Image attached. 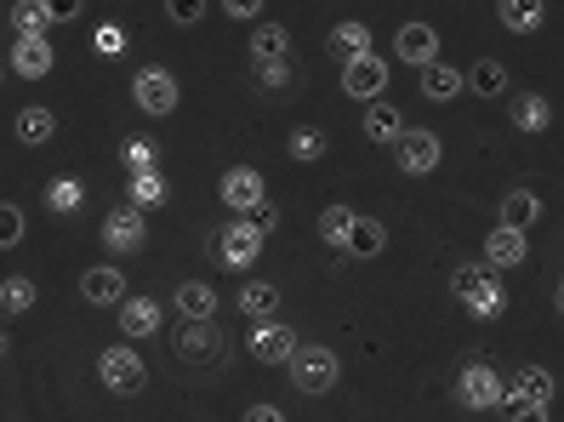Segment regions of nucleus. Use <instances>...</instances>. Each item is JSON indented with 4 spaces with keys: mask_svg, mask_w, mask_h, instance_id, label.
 Wrapping results in <instances>:
<instances>
[{
    "mask_svg": "<svg viewBox=\"0 0 564 422\" xmlns=\"http://www.w3.org/2000/svg\"><path fill=\"white\" fill-rule=\"evenodd\" d=\"M451 297L468 309L474 320H502L508 314V291H502V280H496L490 263H462L451 274Z\"/></svg>",
    "mask_w": 564,
    "mask_h": 422,
    "instance_id": "f257e3e1",
    "label": "nucleus"
},
{
    "mask_svg": "<svg viewBox=\"0 0 564 422\" xmlns=\"http://www.w3.org/2000/svg\"><path fill=\"white\" fill-rule=\"evenodd\" d=\"M172 348H177V366H194V371H223L228 366V337H223L217 320H183Z\"/></svg>",
    "mask_w": 564,
    "mask_h": 422,
    "instance_id": "f03ea898",
    "label": "nucleus"
},
{
    "mask_svg": "<svg viewBox=\"0 0 564 422\" xmlns=\"http://www.w3.org/2000/svg\"><path fill=\"white\" fill-rule=\"evenodd\" d=\"M291 382H296V394H330V388L343 382V360H337V348L330 343H296L291 354Z\"/></svg>",
    "mask_w": 564,
    "mask_h": 422,
    "instance_id": "7ed1b4c3",
    "label": "nucleus"
},
{
    "mask_svg": "<svg viewBox=\"0 0 564 422\" xmlns=\"http://www.w3.org/2000/svg\"><path fill=\"white\" fill-rule=\"evenodd\" d=\"M97 377H104V394H120V400H131V394H143L149 366H143V354H138V348L115 343V348H104V354H97Z\"/></svg>",
    "mask_w": 564,
    "mask_h": 422,
    "instance_id": "20e7f679",
    "label": "nucleus"
},
{
    "mask_svg": "<svg viewBox=\"0 0 564 422\" xmlns=\"http://www.w3.org/2000/svg\"><path fill=\"white\" fill-rule=\"evenodd\" d=\"M131 104H138L143 115H172V109L183 104L177 75H172V69H160V63H143V69L131 75Z\"/></svg>",
    "mask_w": 564,
    "mask_h": 422,
    "instance_id": "39448f33",
    "label": "nucleus"
},
{
    "mask_svg": "<svg viewBox=\"0 0 564 422\" xmlns=\"http://www.w3.org/2000/svg\"><path fill=\"white\" fill-rule=\"evenodd\" d=\"M262 240H269V235H257L246 217H235V223H223V229H217L212 251H217V263H223L228 274H240V269H251L257 257H262Z\"/></svg>",
    "mask_w": 564,
    "mask_h": 422,
    "instance_id": "423d86ee",
    "label": "nucleus"
},
{
    "mask_svg": "<svg viewBox=\"0 0 564 422\" xmlns=\"http://www.w3.org/2000/svg\"><path fill=\"white\" fill-rule=\"evenodd\" d=\"M456 400L468 411H496V405H508V382H502L496 366L474 360V366H462V377H456Z\"/></svg>",
    "mask_w": 564,
    "mask_h": 422,
    "instance_id": "0eeeda50",
    "label": "nucleus"
},
{
    "mask_svg": "<svg viewBox=\"0 0 564 422\" xmlns=\"http://www.w3.org/2000/svg\"><path fill=\"white\" fill-rule=\"evenodd\" d=\"M440 154H445V143L427 126H405L400 143H393V166L405 177H427V172H440Z\"/></svg>",
    "mask_w": 564,
    "mask_h": 422,
    "instance_id": "6e6552de",
    "label": "nucleus"
},
{
    "mask_svg": "<svg viewBox=\"0 0 564 422\" xmlns=\"http://www.w3.org/2000/svg\"><path fill=\"white\" fill-rule=\"evenodd\" d=\"M388 57L382 52H359V57H343V91L359 97V104H377V97L388 91Z\"/></svg>",
    "mask_w": 564,
    "mask_h": 422,
    "instance_id": "1a4fd4ad",
    "label": "nucleus"
},
{
    "mask_svg": "<svg viewBox=\"0 0 564 422\" xmlns=\"http://www.w3.org/2000/svg\"><path fill=\"white\" fill-rule=\"evenodd\" d=\"M104 246L115 251V257H131V251H143L149 246V212H138V206H120V212H104Z\"/></svg>",
    "mask_w": 564,
    "mask_h": 422,
    "instance_id": "9d476101",
    "label": "nucleus"
},
{
    "mask_svg": "<svg viewBox=\"0 0 564 422\" xmlns=\"http://www.w3.org/2000/svg\"><path fill=\"white\" fill-rule=\"evenodd\" d=\"M296 343H303V337H296L285 320H262V326H251V337H246V348H251L257 366H291Z\"/></svg>",
    "mask_w": 564,
    "mask_h": 422,
    "instance_id": "9b49d317",
    "label": "nucleus"
},
{
    "mask_svg": "<svg viewBox=\"0 0 564 422\" xmlns=\"http://www.w3.org/2000/svg\"><path fill=\"white\" fill-rule=\"evenodd\" d=\"M217 201L228 206V212H251V206H262L269 201V188H262V172L257 166H228L223 172V183H217Z\"/></svg>",
    "mask_w": 564,
    "mask_h": 422,
    "instance_id": "f8f14e48",
    "label": "nucleus"
},
{
    "mask_svg": "<svg viewBox=\"0 0 564 422\" xmlns=\"http://www.w3.org/2000/svg\"><path fill=\"white\" fill-rule=\"evenodd\" d=\"M393 57L411 63V69L440 63V29L434 23H400V35H393Z\"/></svg>",
    "mask_w": 564,
    "mask_h": 422,
    "instance_id": "ddd939ff",
    "label": "nucleus"
},
{
    "mask_svg": "<svg viewBox=\"0 0 564 422\" xmlns=\"http://www.w3.org/2000/svg\"><path fill=\"white\" fill-rule=\"evenodd\" d=\"M485 263H490V269H524V263H530V240H524V229H508V223H496V229L485 235Z\"/></svg>",
    "mask_w": 564,
    "mask_h": 422,
    "instance_id": "4468645a",
    "label": "nucleus"
},
{
    "mask_svg": "<svg viewBox=\"0 0 564 422\" xmlns=\"http://www.w3.org/2000/svg\"><path fill=\"white\" fill-rule=\"evenodd\" d=\"M553 394H558V382L547 366H519L508 382V405H553Z\"/></svg>",
    "mask_w": 564,
    "mask_h": 422,
    "instance_id": "2eb2a0df",
    "label": "nucleus"
},
{
    "mask_svg": "<svg viewBox=\"0 0 564 422\" xmlns=\"http://www.w3.org/2000/svg\"><path fill=\"white\" fill-rule=\"evenodd\" d=\"M80 297H86L91 309H120L131 291H126V274H120V269H104V263H97V269L80 274Z\"/></svg>",
    "mask_w": 564,
    "mask_h": 422,
    "instance_id": "dca6fc26",
    "label": "nucleus"
},
{
    "mask_svg": "<svg viewBox=\"0 0 564 422\" xmlns=\"http://www.w3.org/2000/svg\"><path fill=\"white\" fill-rule=\"evenodd\" d=\"M115 314H120V337H126V343H138V337H154V332H160L165 303H154V297H126Z\"/></svg>",
    "mask_w": 564,
    "mask_h": 422,
    "instance_id": "f3484780",
    "label": "nucleus"
},
{
    "mask_svg": "<svg viewBox=\"0 0 564 422\" xmlns=\"http://www.w3.org/2000/svg\"><path fill=\"white\" fill-rule=\"evenodd\" d=\"M7 29H12V41H46L57 23H52V12H46V0H12Z\"/></svg>",
    "mask_w": 564,
    "mask_h": 422,
    "instance_id": "a211bd4d",
    "label": "nucleus"
},
{
    "mask_svg": "<svg viewBox=\"0 0 564 422\" xmlns=\"http://www.w3.org/2000/svg\"><path fill=\"white\" fill-rule=\"evenodd\" d=\"M359 132L365 138H371V143H400V132H405V115L400 109H393V104H382V97H377V104H365V120H359Z\"/></svg>",
    "mask_w": 564,
    "mask_h": 422,
    "instance_id": "6ab92c4d",
    "label": "nucleus"
},
{
    "mask_svg": "<svg viewBox=\"0 0 564 422\" xmlns=\"http://www.w3.org/2000/svg\"><path fill=\"white\" fill-rule=\"evenodd\" d=\"M240 320H251V326H262V320H280V285H274V280L240 285Z\"/></svg>",
    "mask_w": 564,
    "mask_h": 422,
    "instance_id": "aec40b11",
    "label": "nucleus"
},
{
    "mask_svg": "<svg viewBox=\"0 0 564 422\" xmlns=\"http://www.w3.org/2000/svg\"><path fill=\"white\" fill-rule=\"evenodd\" d=\"M553 126V104L542 91H519L513 97V132H524V138H542Z\"/></svg>",
    "mask_w": 564,
    "mask_h": 422,
    "instance_id": "412c9836",
    "label": "nucleus"
},
{
    "mask_svg": "<svg viewBox=\"0 0 564 422\" xmlns=\"http://www.w3.org/2000/svg\"><path fill=\"white\" fill-rule=\"evenodd\" d=\"M52 41H12V75L18 80H46L52 75Z\"/></svg>",
    "mask_w": 564,
    "mask_h": 422,
    "instance_id": "4be33fe9",
    "label": "nucleus"
},
{
    "mask_svg": "<svg viewBox=\"0 0 564 422\" xmlns=\"http://www.w3.org/2000/svg\"><path fill=\"white\" fill-rule=\"evenodd\" d=\"M496 18H502L508 35H536L547 18V0H496Z\"/></svg>",
    "mask_w": 564,
    "mask_h": 422,
    "instance_id": "5701e85b",
    "label": "nucleus"
},
{
    "mask_svg": "<svg viewBox=\"0 0 564 422\" xmlns=\"http://www.w3.org/2000/svg\"><path fill=\"white\" fill-rule=\"evenodd\" d=\"M172 309H177L183 320H217V291H212L206 280H183V285L172 291Z\"/></svg>",
    "mask_w": 564,
    "mask_h": 422,
    "instance_id": "b1692460",
    "label": "nucleus"
},
{
    "mask_svg": "<svg viewBox=\"0 0 564 422\" xmlns=\"http://www.w3.org/2000/svg\"><path fill=\"white\" fill-rule=\"evenodd\" d=\"M12 132H18V143L41 149V143H52V138H57V115H52L46 104H29V109L12 120Z\"/></svg>",
    "mask_w": 564,
    "mask_h": 422,
    "instance_id": "393cba45",
    "label": "nucleus"
},
{
    "mask_svg": "<svg viewBox=\"0 0 564 422\" xmlns=\"http://www.w3.org/2000/svg\"><path fill=\"white\" fill-rule=\"evenodd\" d=\"M165 177H160V166H143V172H131L126 177V201L138 206V212H154V206H165Z\"/></svg>",
    "mask_w": 564,
    "mask_h": 422,
    "instance_id": "a878e982",
    "label": "nucleus"
},
{
    "mask_svg": "<svg viewBox=\"0 0 564 422\" xmlns=\"http://www.w3.org/2000/svg\"><path fill=\"white\" fill-rule=\"evenodd\" d=\"M468 91V80H462V69H451V63H427L422 69V97L427 104H451V97Z\"/></svg>",
    "mask_w": 564,
    "mask_h": 422,
    "instance_id": "bb28decb",
    "label": "nucleus"
},
{
    "mask_svg": "<svg viewBox=\"0 0 564 422\" xmlns=\"http://www.w3.org/2000/svg\"><path fill=\"white\" fill-rule=\"evenodd\" d=\"M291 57V29L285 23H257L251 29V63H280Z\"/></svg>",
    "mask_w": 564,
    "mask_h": 422,
    "instance_id": "cd10ccee",
    "label": "nucleus"
},
{
    "mask_svg": "<svg viewBox=\"0 0 564 422\" xmlns=\"http://www.w3.org/2000/svg\"><path fill=\"white\" fill-rule=\"evenodd\" d=\"M285 154H291V166H319V160L330 154V138L319 132V126H296L291 143H285Z\"/></svg>",
    "mask_w": 564,
    "mask_h": 422,
    "instance_id": "c85d7f7f",
    "label": "nucleus"
},
{
    "mask_svg": "<svg viewBox=\"0 0 564 422\" xmlns=\"http://www.w3.org/2000/svg\"><path fill=\"white\" fill-rule=\"evenodd\" d=\"M462 80H468L474 97H502L508 91V69H502V57H479L474 69H462Z\"/></svg>",
    "mask_w": 564,
    "mask_h": 422,
    "instance_id": "c756f323",
    "label": "nucleus"
},
{
    "mask_svg": "<svg viewBox=\"0 0 564 422\" xmlns=\"http://www.w3.org/2000/svg\"><path fill=\"white\" fill-rule=\"evenodd\" d=\"M536 217H542V194L536 188H508L502 194V223L508 229H530Z\"/></svg>",
    "mask_w": 564,
    "mask_h": 422,
    "instance_id": "7c9ffc66",
    "label": "nucleus"
},
{
    "mask_svg": "<svg viewBox=\"0 0 564 422\" xmlns=\"http://www.w3.org/2000/svg\"><path fill=\"white\" fill-rule=\"evenodd\" d=\"M382 246H388V229L377 217H354V229H348V257H382Z\"/></svg>",
    "mask_w": 564,
    "mask_h": 422,
    "instance_id": "2f4dec72",
    "label": "nucleus"
},
{
    "mask_svg": "<svg viewBox=\"0 0 564 422\" xmlns=\"http://www.w3.org/2000/svg\"><path fill=\"white\" fill-rule=\"evenodd\" d=\"M330 52H337V57L377 52V35H371V29H365L359 18H348V23H337V29H330Z\"/></svg>",
    "mask_w": 564,
    "mask_h": 422,
    "instance_id": "473e14b6",
    "label": "nucleus"
},
{
    "mask_svg": "<svg viewBox=\"0 0 564 422\" xmlns=\"http://www.w3.org/2000/svg\"><path fill=\"white\" fill-rule=\"evenodd\" d=\"M46 206H52V217H75L86 206V183L80 177H52L46 183Z\"/></svg>",
    "mask_w": 564,
    "mask_h": 422,
    "instance_id": "72a5a7b5",
    "label": "nucleus"
},
{
    "mask_svg": "<svg viewBox=\"0 0 564 422\" xmlns=\"http://www.w3.org/2000/svg\"><path fill=\"white\" fill-rule=\"evenodd\" d=\"M35 297H41V291H35V280H29V274H12V280H0V314H29V309H35Z\"/></svg>",
    "mask_w": 564,
    "mask_h": 422,
    "instance_id": "f704fd0d",
    "label": "nucleus"
},
{
    "mask_svg": "<svg viewBox=\"0 0 564 422\" xmlns=\"http://www.w3.org/2000/svg\"><path fill=\"white\" fill-rule=\"evenodd\" d=\"M354 217H359V212H348V206H325L314 229H319L325 246H337V251H343V246H348V229H354Z\"/></svg>",
    "mask_w": 564,
    "mask_h": 422,
    "instance_id": "c9c22d12",
    "label": "nucleus"
},
{
    "mask_svg": "<svg viewBox=\"0 0 564 422\" xmlns=\"http://www.w3.org/2000/svg\"><path fill=\"white\" fill-rule=\"evenodd\" d=\"M257 86H262V91H291V86H296L291 57H280V63H257Z\"/></svg>",
    "mask_w": 564,
    "mask_h": 422,
    "instance_id": "e433bc0d",
    "label": "nucleus"
},
{
    "mask_svg": "<svg viewBox=\"0 0 564 422\" xmlns=\"http://www.w3.org/2000/svg\"><path fill=\"white\" fill-rule=\"evenodd\" d=\"M23 235H29V217H23L12 201H0V251H12Z\"/></svg>",
    "mask_w": 564,
    "mask_h": 422,
    "instance_id": "4c0bfd02",
    "label": "nucleus"
},
{
    "mask_svg": "<svg viewBox=\"0 0 564 422\" xmlns=\"http://www.w3.org/2000/svg\"><path fill=\"white\" fill-rule=\"evenodd\" d=\"M120 160L131 172H143V166H154L160 160V149H154V138H131V143H120Z\"/></svg>",
    "mask_w": 564,
    "mask_h": 422,
    "instance_id": "58836bf2",
    "label": "nucleus"
},
{
    "mask_svg": "<svg viewBox=\"0 0 564 422\" xmlns=\"http://www.w3.org/2000/svg\"><path fill=\"white\" fill-rule=\"evenodd\" d=\"M165 18H172L177 29H194L206 18V0H165Z\"/></svg>",
    "mask_w": 564,
    "mask_h": 422,
    "instance_id": "ea45409f",
    "label": "nucleus"
},
{
    "mask_svg": "<svg viewBox=\"0 0 564 422\" xmlns=\"http://www.w3.org/2000/svg\"><path fill=\"white\" fill-rule=\"evenodd\" d=\"M91 46L104 52V57H120V52H126V29H120V23H104V29L91 35Z\"/></svg>",
    "mask_w": 564,
    "mask_h": 422,
    "instance_id": "a19ab883",
    "label": "nucleus"
},
{
    "mask_svg": "<svg viewBox=\"0 0 564 422\" xmlns=\"http://www.w3.org/2000/svg\"><path fill=\"white\" fill-rule=\"evenodd\" d=\"M246 223H251L257 235H274V229H280V212H274L269 201H262V206H251V212H246Z\"/></svg>",
    "mask_w": 564,
    "mask_h": 422,
    "instance_id": "79ce46f5",
    "label": "nucleus"
},
{
    "mask_svg": "<svg viewBox=\"0 0 564 422\" xmlns=\"http://www.w3.org/2000/svg\"><path fill=\"white\" fill-rule=\"evenodd\" d=\"M223 12L235 18V23H257L262 18V0H223Z\"/></svg>",
    "mask_w": 564,
    "mask_h": 422,
    "instance_id": "37998d69",
    "label": "nucleus"
},
{
    "mask_svg": "<svg viewBox=\"0 0 564 422\" xmlns=\"http://www.w3.org/2000/svg\"><path fill=\"white\" fill-rule=\"evenodd\" d=\"M46 12H52V23H75L86 12V0H46Z\"/></svg>",
    "mask_w": 564,
    "mask_h": 422,
    "instance_id": "c03bdc74",
    "label": "nucleus"
},
{
    "mask_svg": "<svg viewBox=\"0 0 564 422\" xmlns=\"http://www.w3.org/2000/svg\"><path fill=\"white\" fill-rule=\"evenodd\" d=\"M508 422H553L547 405H508Z\"/></svg>",
    "mask_w": 564,
    "mask_h": 422,
    "instance_id": "a18cd8bd",
    "label": "nucleus"
},
{
    "mask_svg": "<svg viewBox=\"0 0 564 422\" xmlns=\"http://www.w3.org/2000/svg\"><path fill=\"white\" fill-rule=\"evenodd\" d=\"M246 422H285V411H280V405H262V400H257V405H246Z\"/></svg>",
    "mask_w": 564,
    "mask_h": 422,
    "instance_id": "49530a36",
    "label": "nucleus"
},
{
    "mask_svg": "<svg viewBox=\"0 0 564 422\" xmlns=\"http://www.w3.org/2000/svg\"><path fill=\"white\" fill-rule=\"evenodd\" d=\"M7 348H12V343H7V332H0V360H7Z\"/></svg>",
    "mask_w": 564,
    "mask_h": 422,
    "instance_id": "de8ad7c7",
    "label": "nucleus"
},
{
    "mask_svg": "<svg viewBox=\"0 0 564 422\" xmlns=\"http://www.w3.org/2000/svg\"><path fill=\"white\" fill-rule=\"evenodd\" d=\"M558 314H564V291H558Z\"/></svg>",
    "mask_w": 564,
    "mask_h": 422,
    "instance_id": "09e8293b",
    "label": "nucleus"
},
{
    "mask_svg": "<svg viewBox=\"0 0 564 422\" xmlns=\"http://www.w3.org/2000/svg\"><path fill=\"white\" fill-rule=\"evenodd\" d=\"M0 80H7V63H0Z\"/></svg>",
    "mask_w": 564,
    "mask_h": 422,
    "instance_id": "8fccbe9b",
    "label": "nucleus"
}]
</instances>
